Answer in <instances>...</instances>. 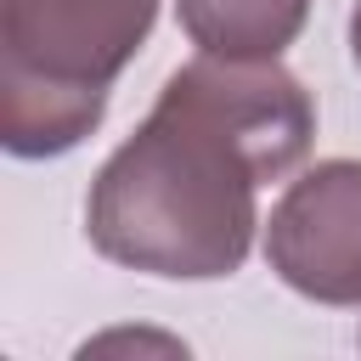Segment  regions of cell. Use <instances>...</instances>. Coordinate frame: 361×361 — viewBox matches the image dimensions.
Here are the masks:
<instances>
[{
	"label": "cell",
	"instance_id": "cell-1",
	"mask_svg": "<svg viewBox=\"0 0 361 361\" xmlns=\"http://www.w3.org/2000/svg\"><path fill=\"white\" fill-rule=\"evenodd\" d=\"M316 135L310 90L282 56H209L175 68L124 147L96 169L85 237L102 259L164 282L243 271L259 186L288 180Z\"/></svg>",
	"mask_w": 361,
	"mask_h": 361
},
{
	"label": "cell",
	"instance_id": "cell-2",
	"mask_svg": "<svg viewBox=\"0 0 361 361\" xmlns=\"http://www.w3.org/2000/svg\"><path fill=\"white\" fill-rule=\"evenodd\" d=\"M158 0H0V141L11 158H62L107 113Z\"/></svg>",
	"mask_w": 361,
	"mask_h": 361
},
{
	"label": "cell",
	"instance_id": "cell-3",
	"mask_svg": "<svg viewBox=\"0 0 361 361\" xmlns=\"http://www.w3.org/2000/svg\"><path fill=\"white\" fill-rule=\"evenodd\" d=\"M265 265L310 305H361V158L288 180L265 220Z\"/></svg>",
	"mask_w": 361,
	"mask_h": 361
},
{
	"label": "cell",
	"instance_id": "cell-4",
	"mask_svg": "<svg viewBox=\"0 0 361 361\" xmlns=\"http://www.w3.org/2000/svg\"><path fill=\"white\" fill-rule=\"evenodd\" d=\"M175 17L209 56H282L305 28L310 0H175Z\"/></svg>",
	"mask_w": 361,
	"mask_h": 361
},
{
	"label": "cell",
	"instance_id": "cell-5",
	"mask_svg": "<svg viewBox=\"0 0 361 361\" xmlns=\"http://www.w3.org/2000/svg\"><path fill=\"white\" fill-rule=\"evenodd\" d=\"M350 56H355V68H361V0H355V11H350Z\"/></svg>",
	"mask_w": 361,
	"mask_h": 361
}]
</instances>
